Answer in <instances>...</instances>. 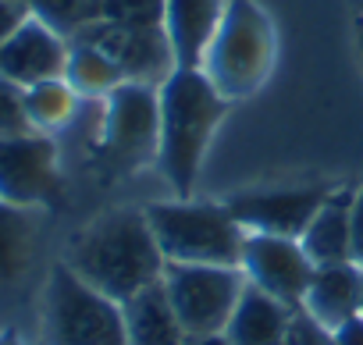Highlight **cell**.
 I'll list each match as a JSON object with an SVG mask.
<instances>
[{
    "label": "cell",
    "instance_id": "cell-1",
    "mask_svg": "<svg viewBox=\"0 0 363 345\" xmlns=\"http://www.w3.org/2000/svg\"><path fill=\"white\" fill-rule=\"evenodd\" d=\"M65 264L118 302L157 285L167 267L146 210H132V207L111 210L93 225H86L72 239Z\"/></svg>",
    "mask_w": 363,
    "mask_h": 345
},
{
    "label": "cell",
    "instance_id": "cell-2",
    "mask_svg": "<svg viewBox=\"0 0 363 345\" xmlns=\"http://www.w3.org/2000/svg\"><path fill=\"white\" fill-rule=\"evenodd\" d=\"M160 93V146L157 164L178 200H189L203 167L207 146L228 114V100L203 68H174Z\"/></svg>",
    "mask_w": 363,
    "mask_h": 345
},
{
    "label": "cell",
    "instance_id": "cell-3",
    "mask_svg": "<svg viewBox=\"0 0 363 345\" xmlns=\"http://www.w3.org/2000/svg\"><path fill=\"white\" fill-rule=\"evenodd\" d=\"M150 228L167 264H214L239 267L246 228L235 221L228 203L207 200H171L146 207Z\"/></svg>",
    "mask_w": 363,
    "mask_h": 345
},
{
    "label": "cell",
    "instance_id": "cell-4",
    "mask_svg": "<svg viewBox=\"0 0 363 345\" xmlns=\"http://www.w3.org/2000/svg\"><path fill=\"white\" fill-rule=\"evenodd\" d=\"M274 64V26L253 0H228L225 18L207 47L203 75L225 100L250 96L264 86Z\"/></svg>",
    "mask_w": 363,
    "mask_h": 345
},
{
    "label": "cell",
    "instance_id": "cell-5",
    "mask_svg": "<svg viewBox=\"0 0 363 345\" xmlns=\"http://www.w3.org/2000/svg\"><path fill=\"white\" fill-rule=\"evenodd\" d=\"M40 324L43 345H128L121 302L93 288L65 260L47 274Z\"/></svg>",
    "mask_w": 363,
    "mask_h": 345
},
{
    "label": "cell",
    "instance_id": "cell-6",
    "mask_svg": "<svg viewBox=\"0 0 363 345\" xmlns=\"http://www.w3.org/2000/svg\"><path fill=\"white\" fill-rule=\"evenodd\" d=\"M164 288L186 334H221L246 288V274L214 264H167Z\"/></svg>",
    "mask_w": 363,
    "mask_h": 345
},
{
    "label": "cell",
    "instance_id": "cell-7",
    "mask_svg": "<svg viewBox=\"0 0 363 345\" xmlns=\"http://www.w3.org/2000/svg\"><path fill=\"white\" fill-rule=\"evenodd\" d=\"M160 86L121 82L111 96H104V125L100 149L114 167H135L157 160L160 146Z\"/></svg>",
    "mask_w": 363,
    "mask_h": 345
},
{
    "label": "cell",
    "instance_id": "cell-8",
    "mask_svg": "<svg viewBox=\"0 0 363 345\" xmlns=\"http://www.w3.org/2000/svg\"><path fill=\"white\" fill-rule=\"evenodd\" d=\"M57 146L43 132L0 139V203L36 210L57 196Z\"/></svg>",
    "mask_w": 363,
    "mask_h": 345
},
{
    "label": "cell",
    "instance_id": "cell-9",
    "mask_svg": "<svg viewBox=\"0 0 363 345\" xmlns=\"http://www.w3.org/2000/svg\"><path fill=\"white\" fill-rule=\"evenodd\" d=\"M313 267H317V264L306 256V249H303L299 239L246 232L239 271L246 274L250 285H257V288H264L267 295L289 302L292 310L303 306V295H306V288H310Z\"/></svg>",
    "mask_w": 363,
    "mask_h": 345
},
{
    "label": "cell",
    "instance_id": "cell-10",
    "mask_svg": "<svg viewBox=\"0 0 363 345\" xmlns=\"http://www.w3.org/2000/svg\"><path fill=\"white\" fill-rule=\"evenodd\" d=\"M72 40H86L100 47L104 54L114 57V64L125 72V82H146V86H164L171 79L174 50L164 33V26L153 29H132V26H114V22H93Z\"/></svg>",
    "mask_w": 363,
    "mask_h": 345
},
{
    "label": "cell",
    "instance_id": "cell-11",
    "mask_svg": "<svg viewBox=\"0 0 363 345\" xmlns=\"http://www.w3.org/2000/svg\"><path fill=\"white\" fill-rule=\"evenodd\" d=\"M331 186H296V189H260V193H242L228 200V210L246 232H264V235H285L299 239L313 214L320 210L324 196Z\"/></svg>",
    "mask_w": 363,
    "mask_h": 345
},
{
    "label": "cell",
    "instance_id": "cell-12",
    "mask_svg": "<svg viewBox=\"0 0 363 345\" xmlns=\"http://www.w3.org/2000/svg\"><path fill=\"white\" fill-rule=\"evenodd\" d=\"M72 40L61 36L43 18L29 15L11 40L0 43V75L15 79L18 86H36L43 79H65Z\"/></svg>",
    "mask_w": 363,
    "mask_h": 345
},
{
    "label": "cell",
    "instance_id": "cell-13",
    "mask_svg": "<svg viewBox=\"0 0 363 345\" xmlns=\"http://www.w3.org/2000/svg\"><path fill=\"white\" fill-rule=\"evenodd\" d=\"M363 306V267L356 260L345 264H320L313 267L310 288L303 295V313H310L317 324L335 331L349 317H356Z\"/></svg>",
    "mask_w": 363,
    "mask_h": 345
},
{
    "label": "cell",
    "instance_id": "cell-14",
    "mask_svg": "<svg viewBox=\"0 0 363 345\" xmlns=\"http://www.w3.org/2000/svg\"><path fill=\"white\" fill-rule=\"evenodd\" d=\"M225 4L228 0H167L164 33L178 68H203L207 47L225 18Z\"/></svg>",
    "mask_w": 363,
    "mask_h": 345
},
{
    "label": "cell",
    "instance_id": "cell-15",
    "mask_svg": "<svg viewBox=\"0 0 363 345\" xmlns=\"http://www.w3.org/2000/svg\"><path fill=\"white\" fill-rule=\"evenodd\" d=\"M352 203H356V186H331L320 210L299 235L306 256L317 267L352 260Z\"/></svg>",
    "mask_w": 363,
    "mask_h": 345
},
{
    "label": "cell",
    "instance_id": "cell-16",
    "mask_svg": "<svg viewBox=\"0 0 363 345\" xmlns=\"http://www.w3.org/2000/svg\"><path fill=\"white\" fill-rule=\"evenodd\" d=\"M292 313L296 310L289 302H281V299H274L264 288L246 281L225 334H228L232 345H281Z\"/></svg>",
    "mask_w": 363,
    "mask_h": 345
},
{
    "label": "cell",
    "instance_id": "cell-17",
    "mask_svg": "<svg viewBox=\"0 0 363 345\" xmlns=\"http://www.w3.org/2000/svg\"><path fill=\"white\" fill-rule=\"evenodd\" d=\"M121 310H125L128 345H182L186 341V327H182V320L167 299L164 278L157 285L135 292L132 299H125Z\"/></svg>",
    "mask_w": 363,
    "mask_h": 345
},
{
    "label": "cell",
    "instance_id": "cell-18",
    "mask_svg": "<svg viewBox=\"0 0 363 345\" xmlns=\"http://www.w3.org/2000/svg\"><path fill=\"white\" fill-rule=\"evenodd\" d=\"M36 249H40L36 214L26 207L0 203V299L22 288L26 274L33 271Z\"/></svg>",
    "mask_w": 363,
    "mask_h": 345
},
{
    "label": "cell",
    "instance_id": "cell-19",
    "mask_svg": "<svg viewBox=\"0 0 363 345\" xmlns=\"http://www.w3.org/2000/svg\"><path fill=\"white\" fill-rule=\"evenodd\" d=\"M68 86L82 96V100H104L111 96L121 82L125 72L114 64L111 54H104L100 47L86 43V40H72L68 47V68H65Z\"/></svg>",
    "mask_w": 363,
    "mask_h": 345
},
{
    "label": "cell",
    "instance_id": "cell-20",
    "mask_svg": "<svg viewBox=\"0 0 363 345\" xmlns=\"http://www.w3.org/2000/svg\"><path fill=\"white\" fill-rule=\"evenodd\" d=\"M79 93L68 86V79H43L36 86H26V111L36 132H57L65 128L79 111Z\"/></svg>",
    "mask_w": 363,
    "mask_h": 345
},
{
    "label": "cell",
    "instance_id": "cell-21",
    "mask_svg": "<svg viewBox=\"0 0 363 345\" xmlns=\"http://www.w3.org/2000/svg\"><path fill=\"white\" fill-rule=\"evenodd\" d=\"M33 15L72 40L75 33L104 18V0H33Z\"/></svg>",
    "mask_w": 363,
    "mask_h": 345
},
{
    "label": "cell",
    "instance_id": "cell-22",
    "mask_svg": "<svg viewBox=\"0 0 363 345\" xmlns=\"http://www.w3.org/2000/svg\"><path fill=\"white\" fill-rule=\"evenodd\" d=\"M167 0H104V22L132 26V29H153L164 26Z\"/></svg>",
    "mask_w": 363,
    "mask_h": 345
},
{
    "label": "cell",
    "instance_id": "cell-23",
    "mask_svg": "<svg viewBox=\"0 0 363 345\" xmlns=\"http://www.w3.org/2000/svg\"><path fill=\"white\" fill-rule=\"evenodd\" d=\"M26 132H36L26 111V86L0 75V139L26 135Z\"/></svg>",
    "mask_w": 363,
    "mask_h": 345
},
{
    "label": "cell",
    "instance_id": "cell-24",
    "mask_svg": "<svg viewBox=\"0 0 363 345\" xmlns=\"http://www.w3.org/2000/svg\"><path fill=\"white\" fill-rule=\"evenodd\" d=\"M281 345H331V331L324 324H317L310 313L296 310L292 320H289V331H285Z\"/></svg>",
    "mask_w": 363,
    "mask_h": 345
},
{
    "label": "cell",
    "instance_id": "cell-25",
    "mask_svg": "<svg viewBox=\"0 0 363 345\" xmlns=\"http://www.w3.org/2000/svg\"><path fill=\"white\" fill-rule=\"evenodd\" d=\"M33 15V4H22V0H0V43L11 40L15 29Z\"/></svg>",
    "mask_w": 363,
    "mask_h": 345
},
{
    "label": "cell",
    "instance_id": "cell-26",
    "mask_svg": "<svg viewBox=\"0 0 363 345\" xmlns=\"http://www.w3.org/2000/svg\"><path fill=\"white\" fill-rule=\"evenodd\" d=\"M331 345H363V313H356L345 324H338L331 331Z\"/></svg>",
    "mask_w": 363,
    "mask_h": 345
},
{
    "label": "cell",
    "instance_id": "cell-27",
    "mask_svg": "<svg viewBox=\"0 0 363 345\" xmlns=\"http://www.w3.org/2000/svg\"><path fill=\"white\" fill-rule=\"evenodd\" d=\"M352 260L363 267V186H356V203H352Z\"/></svg>",
    "mask_w": 363,
    "mask_h": 345
},
{
    "label": "cell",
    "instance_id": "cell-28",
    "mask_svg": "<svg viewBox=\"0 0 363 345\" xmlns=\"http://www.w3.org/2000/svg\"><path fill=\"white\" fill-rule=\"evenodd\" d=\"M182 345H232V341L221 331V334H186V341H182Z\"/></svg>",
    "mask_w": 363,
    "mask_h": 345
},
{
    "label": "cell",
    "instance_id": "cell-29",
    "mask_svg": "<svg viewBox=\"0 0 363 345\" xmlns=\"http://www.w3.org/2000/svg\"><path fill=\"white\" fill-rule=\"evenodd\" d=\"M0 345H22V338L15 331H0Z\"/></svg>",
    "mask_w": 363,
    "mask_h": 345
},
{
    "label": "cell",
    "instance_id": "cell-30",
    "mask_svg": "<svg viewBox=\"0 0 363 345\" xmlns=\"http://www.w3.org/2000/svg\"><path fill=\"white\" fill-rule=\"evenodd\" d=\"M356 47H359V54H363V15L356 18Z\"/></svg>",
    "mask_w": 363,
    "mask_h": 345
},
{
    "label": "cell",
    "instance_id": "cell-31",
    "mask_svg": "<svg viewBox=\"0 0 363 345\" xmlns=\"http://www.w3.org/2000/svg\"><path fill=\"white\" fill-rule=\"evenodd\" d=\"M356 11H359V15H363V0H356Z\"/></svg>",
    "mask_w": 363,
    "mask_h": 345
},
{
    "label": "cell",
    "instance_id": "cell-32",
    "mask_svg": "<svg viewBox=\"0 0 363 345\" xmlns=\"http://www.w3.org/2000/svg\"><path fill=\"white\" fill-rule=\"evenodd\" d=\"M22 4H33V0H22Z\"/></svg>",
    "mask_w": 363,
    "mask_h": 345
},
{
    "label": "cell",
    "instance_id": "cell-33",
    "mask_svg": "<svg viewBox=\"0 0 363 345\" xmlns=\"http://www.w3.org/2000/svg\"><path fill=\"white\" fill-rule=\"evenodd\" d=\"M359 313H363V306H359Z\"/></svg>",
    "mask_w": 363,
    "mask_h": 345
}]
</instances>
